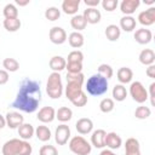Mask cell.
<instances>
[{
    "label": "cell",
    "instance_id": "cell-1",
    "mask_svg": "<svg viewBox=\"0 0 155 155\" xmlns=\"http://www.w3.org/2000/svg\"><path fill=\"white\" fill-rule=\"evenodd\" d=\"M41 97L40 82L31 79H24L19 84L16 98L12 102L11 107L15 109H19L23 113L31 114L39 108Z\"/></svg>",
    "mask_w": 155,
    "mask_h": 155
},
{
    "label": "cell",
    "instance_id": "cell-2",
    "mask_svg": "<svg viewBox=\"0 0 155 155\" xmlns=\"http://www.w3.org/2000/svg\"><path fill=\"white\" fill-rule=\"evenodd\" d=\"M1 153L2 155H31L33 148L27 140L12 138L2 145Z\"/></svg>",
    "mask_w": 155,
    "mask_h": 155
},
{
    "label": "cell",
    "instance_id": "cell-3",
    "mask_svg": "<svg viewBox=\"0 0 155 155\" xmlns=\"http://www.w3.org/2000/svg\"><path fill=\"white\" fill-rule=\"evenodd\" d=\"M108 80L99 74L91 75L86 81V91L91 96H102L108 91Z\"/></svg>",
    "mask_w": 155,
    "mask_h": 155
},
{
    "label": "cell",
    "instance_id": "cell-4",
    "mask_svg": "<svg viewBox=\"0 0 155 155\" xmlns=\"http://www.w3.org/2000/svg\"><path fill=\"white\" fill-rule=\"evenodd\" d=\"M46 92H47L48 97L52 98V99H57V98L62 97V94H63V84H62V78H61L59 73L52 71L48 75L47 82H46Z\"/></svg>",
    "mask_w": 155,
    "mask_h": 155
},
{
    "label": "cell",
    "instance_id": "cell-5",
    "mask_svg": "<svg viewBox=\"0 0 155 155\" xmlns=\"http://www.w3.org/2000/svg\"><path fill=\"white\" fill-rule=\"evenodd\" d=\"M69 149L75 155H88L92 150V145L82 136H74L69 140Z\"/></svg>",
    "mask_w": 155,
    "mask_h": 155
},
{
    "label": "cell",
    "instance_id": "cell-6",
    "mask_svg": "<svg viewBox=\"0 0 155 155\" xmlns=\"http://www.w3.org/2000/svg\"><path fill=\"white\" fill-rule=\"evenodd\" d=\"M130 94H131L132 99L136 101L139 104H142V103L148 101V91L145 90L143 84L139 82V81H133L131 84V86H130Z\"/></svg>",
    "mask_w": 155,
    "mask_h": 155
},
{
    "label": "cell",
    "instance_id": "cell-7",
    "mask_svg": "<svg viewBox=\"0 0 155 155\" xmlns=\"http://www.w3.org/2000/svg\"><path fill=\"white\" fill-rule=\"evenodd\" d=\"M70 138V128L68 125L62 124L58 125L54 131V140L58 145H64L68 143V139Z\"/></svg>",
    "mask_w": 155,
    "mask_h": 155
},
{
    "label": "cell",
    "instance_id": "cell-8",
    "mask_svg": "<svg viewBox=\"0 0 155 155\" xmlns=\"http://www.w3.org/2000/svg\"><path fill=\"white\" fill-rule=\"evenodd\" d=\"M50 40L51 42L56 44V45H62L63 42H65L67 40V33L62 27H53L50 29L48 33Z\"/></svg>",
    "mask_w": 155,
    "mask_h": 155
},
{
    "label": "cell",
    "instance_id": "cell-9",
    "mask_svg": "<svg viewBox=\"0 0 155 155\" xmlns=\"http://www.w3.org/2000/svg\"><path fill=\"white\" fill-rule=\"evenodd\" d=\"M38 120L42 124H48L52 122L56 119V110L53 107H42L36 115Z\"/></svg>",
    "mask_w": 155,
    "mask_h": 155
},
{
    "label": "cell",
    "instance_id": "cell-10",
    "mask_svg": "<svg viewBox=\"0 0 155 155\" xmlns=\"http://www.w3.org/2000/svg\"><path fill=\"white\" fill-rule=\"evenodd\" d=\"M5 120H6L7 127H10L12 130L18 128L22 124H24V117L18 111H8L5 116Z\"/></svg>",
    "mask_w": 155,
    "mask_h": 155
},
{
    "label": "cell",
    "instance_id": "cell-11",
    "mask_svg": "<svg viewBox=\"0 0 155 155\" xmlns=\"http://www.w3.org/2000/svg\"><path fill=\"white\" fill-rule=\"evenodd\" d=\"M138 22L144 27H149L154 24L155 23V7H149L148 10L142 11L138 15Z\"/></svg>",
    "mask_w": 155,
    "mask_h": 155
},
{
    "label": "cell",
    "instance_id": "cell-12",
    "mask_svg": "<svg viewBox=\"0 0 155 155\" xmlns=\"http://www.w3.org/2000/svg\"><path fill=\"white\" fill-rule=\"evenodd\" d=\"M121 144H122V139L117 133H115V132L107 133L105 140H104L105 147H108L110 150H115V149H119L121 147Z\"/></svg>",
    "mask_w": 155,
    "mask_h": 155
},
{
    "label": "cell",
    "instance_id": "cell-13",
    "mask_svg": "<svg viewBox=\"0 0 155 155\" xmlns=\"http://www.w3.org/2000/svg\"><path fill=\"white\" fill-rule=\"evenodd\" d=\"M82 16H84L86 23H90V24H97V23H99L101 18H102L99 10L92 8V7H87L86 10H84Z\"/></svg>",
    "mask_w": 155,
    "mask_h": 155
},
{
    "label": "cell",
    "instance_id": "cell-14",
    "mask_svg": "<svg viewBox=\"0 0 155 155\" xmlns=\"http://www.w3.org/2000/svg\"><path fill=\"white\" fill-rule=\"evenodd\" d=\"M75 128L80 134H87L93 130V122L88 117H81L76 121Z\"/></svg>",
    "mask_w": 155,
    "mask_h": 155
},
{
    "label": "cell",
    "instance_id": "cell-15",
    "mask_svg": "<svg viewBox=\"0 0 155 155\" xmlns=\"http://www.w3.org/2000/svg\"><path fill=\"white\" fill-rule=\"evenodd\" d=\"M153 39V33L149 30V29H145V28H140V29H137L134 31V40L140 44V45H147Z\"/></svg>",
    "mask_w": 155,
    "mask_h": 155
},
{
    "label": "cell",
    "instance_id": "cell-16",
    "mask_svg": "<svg viewBox=\"0 0 155 155\" xmlns=\"http://www.w3.org/2000/svg\"><path fill=\"white\" fill-rule=\"evenodd\" d=\"M125 155H140V145L138 139L131 137L125 143Z\"/></svg>",
    "mask_w": 155,
    "mask_h": 155
},
{
    "label": "cell",
    "instance_id": "cell-17",
    "mask_svg": "<svg viewBox=\"0 0 155 155\" xmlns=\"http://www.w3.org/2000/svg\"><path fill=\"white\" fill-rule=\"evenodd\" d=\"M140 5L139 0H124L120 4V10L125 16H131Z\"/></svg>",
    "mask_w": 155,
    "mask_h": 155
},
{
    "label": "cell",
    "instance_id": "cell-18",
    "mask_svg": "<svg viewBox=\"0 0 155 155\" xmlns=\"http://www.w3.org/2000/svg\"><path fill=\"white\" fill-rule=\"evenodd\" d=\"M50 69L54 73H59L62 70L65 69V65H67V61L65 58H63L62 56H53L51 59H50Z\"/></svg>",
    "mask_w": 155,
    "mask_h": 155
},
{
    "label": "cell",
    "instance_id": "cell-19",
    "mask_svg": "<svg viewBox=\"0 0 155 155\" xmlns=\"http://www.w3.org/2000/svg\"><path fill=\"white\" fill-rule=\"evenodd\" d=\"M105 136H107V132L104 130H96L92 133V136H91V143H92V145L96 147V148H98V149L105 147L104 145Z\"/></svg>",
    "mask_w": 155,
    "mask_h": 155
},
{
    "label": "cell",
    "instance_id": "cell-20",
    "mask_svg": "<svg viewBox=\"0 0 155 155\" xmlns=\"http://www.w3.org/2000/svg\"><path fill=\"white\" fill-rule=\"evenodd\" d=\"M17 131H18L19 138L23 139V140L30 139V138L34 136V133H35V130H34L33 125H30V124H22V125L17 128Z\"/></svg>",
    "mask_w": 155,
    "mask_h": 155
},
{
    "label": "cell",
    "instance_id": "cell-21",
    "mask_svg": "<svg viewBox=\"0 0 155 155\" xmlns=\"http://www.w3.org/2000/svg\"><path fill=\"white\" fill-rule=\"evenodd\" d=\"M80 6V0H64L62 2V10L67 15H74L78 12Z\"/></svg>",
    "mask_w": 155,
    "mask_h": 155
},
{
    "label": "cell",
    "instance_id": "cell-22",
    "mask_svg": "<svg viewBox=\"0 0 155 155\" xmlns=\"http://www.w3.org/2000/svg\"><path fill=\"white\" fill-rule=\"evenodd\" d=\"M116 76H117V80L122 84H128L132 81V78H133V71L131 68H127V67H121L117 73H116Z\"/></svg>",
    "mask_w": 155,
    "mask_h": 155
},
{
    "label": "cell",
    "instance_id": "cell-23",
    "mask_svg": "<svg viewBox=\"0 0 155 155\" xmlns=\"http://www.w3.org/2000/svg\"><path fill=\"white\" fill-rule=\"evenodd\" d=\"M139 62L144 65H151L155 62V53L151 48H144L139 53Z\"/></svg>",
    "mask_w": 155,
    "mask_h": 155
},
{
    "label": "cell",
    "instance_id": "cell-24",
    "mask_svg": "<svg viewBox=\"0 0 155 155\" xmlns=\"http://www.w3.org/2000/svg\"><path fill=\"white\" fill-rule=\"evenodd\" d=\"M136 18H133L132 16H124L120 18V29L125 30V31H132L133 29H136Z\"/></svg>",
    "mask_w": 155,
    "mask_h": 155
},
{
    "label": "cell",
    "instance_id": "cell-25",
    "mask_svg": "<svg viewBox=\"0 0 155 155\" xmlns=\"http://www.w3.org/2000/svg\"><path fill=\"white\" fill-rule=\"evenodd\" d=\"M105 36L109 41H117L121 34V29L116 25V24H109L105 28Z\"/></svg>",
    "mask_w": 155,
    "mask_h": 155
},
{
    "label": "cell",
    "instance_id": "cell-26",
    "mask_svg": "<svg viewBox=\"0 0 155 155\" xmlns=\"http://www.w3.org/2000/svg\"><path fill=\"white\" fill-rule=\"evenodd\" d=\"M111 94H113V98L116 101V102H122L126 99L127 97V90L124 85L119 84V85H115L113 87V91H111Z\"/></svg>",
    "mask_w": 155,
    "mask_h": 155
},
{
    "label": "cell",
    "instance_id": "cell-27",
    "mask_svg": "<svg viewBox=\"0 0 155 155\" xmlns=\"http://www.w3.org/2000/svg\"><path fill=\"white\" fill-rule=\"evenodd\" d=\"M35 136L40 142H47V140L51 139L52 134H51V131H50V128L47 126L40 125V126H38L35 128Z\"/></svg>",
    "mask_w": 155,
    "mask_h": 155
},
{
    "label": "cell",
    "instance_id": "cell-28",
    "mask_svg": "<svg viewBox=\"0 0 155 155\" xmlns=\"http://www.w3.org/2000/svg\"><path fill=\"white\" fill-rule=\"evenodd\" d=\"M70 25L73 27V29H75V31L80 33L81 30H84L86 28L87 23H86V21H85L82 15H75L70 19Z\"/></svg>",
    "mask_w": 155,
    "mask_h": 155
},
{
    "label": "cell",
    "instance_id": "cell-29",
    "mask_svg": "<svg viewBox=\"0 0 155 155\" xmlns=\"http://www.w3.org/2000/svg\"><path fill=\"white\" fill-rule=\"evenodd\" d=\"M68 42L71 47L74 48H79L84 45V35L79 31H73L69 34L68 36Z\"/></svg>",
    "mask_w": 155,
    "mask_h": 155
},
{
    "label": "cell",
    "instance_id": "cell-30",
    "mask_svg": "<svg viewBox=\"0 0 155 155\" xmlns=\"http://www.w3.org/2000/svg\"><path fill=\"white\" fill-rule=\"evenodd\" d=\"M4 28L7 30V31H11V33H15L17 31L19 28H21V19L19 18H5L4 19Z\"/></svg>",
    "mask_w": 155,
    "mask_h": 155
},
{
    "label": "cell",
    "instance_id": "cell-31",
    "mask_svg": "<svg viewBox=\"0 0 155 155\" xmlns=\"http://www.w3.org/2000/svg\"><path fill=\"white\" fill-rule=\"evenodd\" d=\"M71 116H73V111L68 107H61L56 111V119H58V121H61V122L69 121L71 119Z\"/></svg>",
    "mask_w": 155,
    "mask_h": 155
},
{
    "label": "cell",
    "instance_id": "cell-32",
    "mask_svg": "<svg viewBox=\"0 0 155 155\" xmlns=\"http://www.w3.org/2000/svg\"><path fill=\"white\" fill-rule=\"evenodd\" d=\"M2 67H4V69L8 73H13V71H17L18 69H19V63H18V61L17 59H15V58H5L4 61H2Z\"/></svg>",
    "mask_w": 155,
    "mask_h": 155
},
{
    "label": "cell",
    "instance_id": "cell-33",
    "mask_svg": "<svg viewBox=\"0 0 155 155\" xmlns=\"http://www.w3.org/2000/svg\"><path fill=\"white\" fill-rule=\"evenodd\" d=\"M150 115H151V110H150L149 107H145V105H139L134 110V116L137 119H139V120H145Z\"/></svg>",
    "mask_w": 155,
    "mask_h": 155
},
{
    "label": "cell",
    "instance_id": "cell-34",
    "mask_svg": "<svg viewBox=\"0 0 155 155\" xmlns=\"http://www.w3.org/2000/svg\"><path fill=\"white\" fill-rule=\"evenodd\" d=\"M114 107H115V103H114V99L111 98H103L99 103V109L102 113H110L114 110Z\"/></svg>",
    "mask_w": 155,
    "mask_h": 155
},
{
    "label": "cell",
    "instance_id": "cell-35",
    "mask_svg": "<svg viewBox=\"0 0 155 155\" xmlns=\"http://www.w3.org/2000/svg\"><path fill=\"white\" fill-rule=\"evenodd\" d=\"M45 17L46 19L53 22V21H57L59 17H61V10H58L57 7L54 6H51V7H47L46 11H45Z\"/></svg>",
    "mask_w": 155,
    "mask_h": 155
},
{
    "label": "cell",
    "instance_id": "cell-36",
    "mask_svg": "<svg viewBox=\"0 0 155 155\" xmlns=\"http://www.w3.org/2000/svg\"><path fill=\"white\" fill-rule=\"evenodd\" d=\"M2 12H4L5 18H18V10L13 4L5 5Z\"/></svg>",
    "mask_w": 155,
    "mask_h": 155
},
{
    "label": "cell",
    "instance_id": "cell-37",
    "mask_svg": "<svg viewBox=\"0 0 155 155\" xmlns=\"http://www.w3.org/2000/svg\"><path fill=\"white\" fill-rule=\"evenodd\" d=\"M97 74H99L101 76H103V78H105L107 80H109V79L113 76L114 70H113V68H111L109 64L103 63V64H101V65L98 67V73H97Z\"/></svg>",
    "mask_w": 155,
    "mask_h": 155
},
{
    "label": "cell",
    "instance_id": "cell-38",
    "mask_svg": "<svg viewBox=\"0 0 155 155\" xmlns=\"http://www.w3.org/2000/svg\"><path fill=\"white\" fill-rule=\"evenodd\" d=\"M65 69L68 70V74L82 73V63H80V62H67Z\"/></svg>",
    "mask_w": 155,
    "mask_h": 155
},
{
    "label": "cell",
    "instance_id": "cell-39",
    "mask_svg": "<svg viewBox=\"0 0 155 155\" xmlns=\"http://www.w3.org/2000/svg\"><path fill=\"white\" fill-rule=\"evenodd\" d=\"M39 155H58V150L54 145H42L39 150Z\"/></svg>",
    "mask_w": 155,
    "mask_h": 155
},
{
    "label": "cell",
    "instance_id": "cell-40",
    "mask_svg": "<svg viewBox=\"0 0 155 155\" xmlns=\"http://www.w3.org/2000/svg\"><path fill=\"white\" fill-rule=\"evenodd\" d=\"M84 61V53L79 50H74L68 54V62H80L82 63Z\"/></svg>",
    "mask_w": 155,
    "mask_h": 155
},
{
    "label": "cell",
    "instance_id": "cell-41",
    "mask_svg": "<svg viewBox=\"0 0 155 155\" xmlns=\"http://www.w3.org/2000/svg\"><path fill=\"white\" fill-rule=\"evenodd\" d=\"M101 4L103 6V8L105 11H108V12H113L117 7V5H119L117 0H103Z\"/></svg>",
    "mask_w": 155,
    "mask_h": 155
},
{
    "label": "cell",
    "instance_id": "cell-42",
    "mask_svg": "<svg viewBox=\"0 0 155 155\" xmlns=\"http://www.w3.org/2000/svg\"><path fill=\"white\" fill-rule=\"evenodd\" d=\"M75 107H78V108H80V107H85L86 104H87V96H86V93L85 92H82L80 96H78L73 102H71Z\"/></svg>",
    "mask_w": 155,
    "mask_h": 155
},
{
    "label": "cell",
    "instance_id": "cell-43",
    "mask_svg": "<svg viewBox=\"0 0 155 155\" xmlns=\"http://www.w3.org/2000/svg\"><path fill=\"white\" fill-rule=\"evenodd\" d=\"M149 88H150V94H148V98H150L151 105H155V99H154V97H155V82H151Z\"/></svg>",
    "mask_w": 155,
    "mask_h": 155
},
{
    "label": "cell",
    "instance_id": "cell-44",
    "mask_svg": "<svg viewBox=\"0 0 155 155\" xmlns=\"http://www.w3.org/2000/svg\"><path fill=\"white\" fill-rule=\"evenodd\" d=\"M8 81V73L5 69H0V85H5Z\"/></svg>",
    "mask_w": 155,
    "mask_h": 155
},
{
    "label": "cell",
    "instance_id": "cell-45",
    "mask_svg": "<svg viewBox=\"0 0 155 155\" xmlns=\"http://www.w3.org/2000/svg\"><path fill=\"white\" fill-rule=\"evenodd\" d=\"M145 74L150 78V79H155V65L151 64V65H148L147 70H145Z\"/></svg>",
    "mask_w": 155,
    "mask_h": 155
},
{
    "label": "cell",
    "instance_id": "cell-46",
    "mask_svg": "<svg viewBox=\"0 0 155 155\" xmlns=\"http://www.w3.org/2000/svg\"><path fill=\"white\" fill-rule=\"evenodd\" d=\"M84 2L87 7H92V8H96V6H98L101 4L99 0H85Z\"/></svg>",
    "mask_w": 155,
    "mask_h": 155
},
{
    "label": "cell",
    "instance_id": "cell-47",
    "mask_svg": "<svg viewBox=\"0 0 155 155\" xmlns=\"http://www.w3.org/2000/svg\"><path fill=\"white\" fill-rule=\"evenodd\" d=\"M99 155H116V154L113 153V150H110V149H104L99 153Z\"/></svg>",
    "mask_w": 155,
    "mask_h": 155
},
{
    "label": "cell",
    "instance_id": "cell-48",
    "mask_svg": "<svg viewBox=\"0 0 155 155\" xmlns=\"http://www.w3.org/2000/svg\"><path fill=\"white\" fill-rule=\"evenodd\" d=\"M6 126V120H5V116H2L1 114H0V130L1 128H4Z\"/></svg>",
    "mask_w": 155,
    "mask_h": 155
},
{
    "label": "cell",
    "instance_id": "cell-49",
    "mask_svg": "<svg viewBox=\"0 0 155 155\" xmlns=\"http://www.w3.org/2000/svg\"><path fill=\"white\" fill-rule=\"evenodd\" d=\"M16 4L19 5V6H25L29 4V0H25V1H21V0H16Z\"/></svg>",
    "mask_w": 155,
    "mask_h": 155
}]
</instances>
